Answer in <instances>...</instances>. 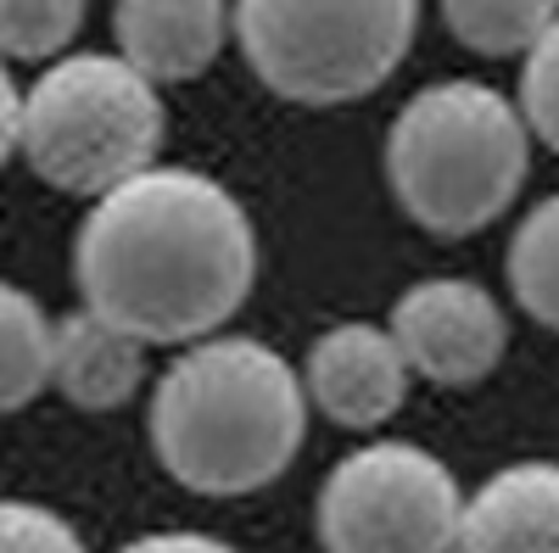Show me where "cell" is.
<instances>
[{"mask_svg":"<svg viewBox=\"0 0 559 553\" xmlns=\"http://www.w3.org/2000/svg\"><path fill=\"white\" fill-rule=\"evenodd\" d=\"M0 553H90V548L57 509L0 497Z\"/></svg>","mask_w":559,"mask_h":553,"instance_id":"cell-17","label":"cell"},{"mask_svg":"<svg viewBox=\"0 0 559 553\" xmlns=\"http://www.w3.org/2000/svg\"><path fill=\"white\" fill-rule=\"evenodd\" d=\"M51 336L57 318L23 286L0 280V413H17L51 386Z\"/></svg>","mask_w":559,"mask_h":553,"instance_id":"cell-12","label":"cell"},{"mask_svg":"<svg viewBox=\"0 0 559 553\" xmlns=\"http://www.w3.org/2000/svg\"><path fill=\"white\" fill-rule=\"evenodd\" d=\"M308 436L302 375L269 341H191L157 381L152 447L157 465L202 497H241L292 470Z\"/></svg>","mask_w":559,"mask_h":553,"instance_id":"cell-2","label":"cell"},{"mask_svg":"<svg viewBox=\"0 0 559 553\" xmlns=\"http://www.w3.org/2000/svg\"><path fill=\"white\" fill-rule=\"evenodd\" d=\"M532 173L526 112L481 79L408 96L386 129V184L431 236H476L515 207Z\"/></svg>","mask_w":559,"mask_h":553,"instance_id":"cell-3","label":"cell"},{"mask_svg":"<svg viewBox=\"0 0 559 553\" xmlns=\"http://www.w3.org/2000/svg\"><path fill=\"white\" fill-rule=\"evenodd\" d=\"M118 553H241L218 537H202V531H152V537H134L123 542Z\"/></svg>","mask_w":559,"mask_h":553,"instance_id":"cell-18","label":"cell"},{"mask_svg":"<svg viewBox=\"0 0 559 553\" xmlns=\"http://www.w3.org/2000/svg\"><path fill=\"white\" fill-rule=\"evenodd\" d=\"M503 274H509L515 302L537 318V325L559 330V196H543L515 224V241H509Z\"/></svg>","mask_w":559,"mask_h":553,"instance_id":"cell-14","label":"cell"},{"mask_svg":"<svg viewBox=\"0 0 559 553\" xmlns=\"http://www.w3.org/2000/svg\"><path fill=\"white\" fill-rule=\"evenodd\" d=\"M229 17L274 96L342 107L397 73L419 28V0H236Z\"/></svg>","mask_w":559,"mask_h":553,"instance_id":"cell-5","label":"cell"},{"mask_svg":"<svg viewBox=\"0 0 559 553\" xmlns=\"http://www.w3.org/2000/svg\"><path fill=\"white\" fill-rule=\"evenodd\" d=\"M392 341L403 347L408 369L431 386H476L503 363L509 347V318L498 297L459 274L419 280L397 297L386 318Z\"/></svg>","mask_w":559,"mask_h":553,"instance_id":"cell-7","label":"cell"},{"mask_svg":"<svg viewBox=\"0 0 559 553\" xmlns=\"http://www.w3.org/2000/svg\"><path fill=\"white\" fill-rule=\"evenodd\" d=\"M521 112H526L532 141L559 152V17L521 62Z\"/></svg>","mask_w":559,"mask_h":553,"instance_id":"cell-16","label":"cell"},{"mask_svg":"<svg viewBox=\"0 0 559 553\" xmlns=\"http://www.w3.org/2000/svg\"><path fill=\"white\" fill-rule=\"evenodd\" d=\"M163 134V96L146 73L107 51H73L28 84L17 152L45 184L96 202L157 168Z\"/></svg>","mask_w":559,"mask_h":553,"instance_id":"cell-4","label":"cell"},{"mask_svg":"<svg viewBox=\"0 0 559 553\" xmlns=\"http://www.w3.org/2000/svg\"><path fill=\"white\" fill-rule=\"evenodd\" d=\"M17 123H23V96H17L7 62H0V168H7L12 152H17Z\"/></svg>","mask_w":559,"mask_h":553,"instance_id":"cell-19","label":"cell"},{"mask_svg":"<svg viewBox=\"0 0 559 553\" xmlns=\"http://www.w3.org/2000/svg\"><path fill=\"white\" fill-rule=\"evenodd\" d=\"M140 375H146V341H134L129 330L107 325L102 313H68L57 318L51 336V386L84 408V413H107L123 408L140 392Z\"/></svg>","mask_w":559,"mask_h":553,"instance_id":"cell-11","label":"cell"},{"mask_svg":"<svg viewBox=\"0 0 559 553\" xmlns=\"http://www.w3.org/2000/svg\"><path fill=\"white\" fill-rule=\"evenodd\" d=\"M229 28H236L229 0H118L112 12L118 57L152 84H185L207 73Z\"/></svg>","mask_w":559,"mask_h":553,"instance_id":"cell-9","label":"cell"},{"mask_svg":"<svg viewBox=\"0 0 559 553\" xmlns=\"http://www.w3.org/2000/svg\"><path fill=\"white\" fill-rule=\"evenodd\" d=\"M414 369L386 325L369 318H342V325L319 330L302 358V392L308 402L336 420L342 431H381L408 397Z\"/></svg>","mask_w":559,"mask_h":553,"instance_id":"cell-8","label":"cell"},{"mask_svg":"<svg viewBox=\"0 0 559 553\" xmlns=\"http://www.w3.org/2000/svg\"><path fill=\"white\" fill-rule=\"evenodd\" d=\"M84 23V0H0V62H51Z\"/></svg>","mask_w":559,"mask_h":553,"instance_id":"cell-15","label":"cell"},{"mask_svg":"<svg viewBox=\"0 0 559 553\" xmlns=\"http://www.w3.org/2000/svg\"><path fill=\"white\" fill-rule=\"evenodd\" d=\"M459 553H559V465L521 458L464 497Z\"/></svg>","mask_w":559,"mask_h":553,"instance_id":"cell-10","label":"cell"},{"mask_svg":"<svg viewBox=\"0 0 559 553\" xmlns=\"http://www.w3.org/2000/svg\"><path fill=\"white\" fill-rule=\"evenodd\" d=\"M313 520L324 553H459L464 492L437 453L369 442L324 476Z\"/></svg>","mask_w":559,"mask_h":553,"instance_id":"cell-6","label":"cell"},{"mask_svg":"<svg viewBox=\"0 0 559 553\" xmlns=\"http://www.w3.org/2000/svg\"><path fill=\"white\" fill-rule=\"evenodd\" d=\"M559 0H442V23L464 51L526 57L554 28Z\"/></svg>","mask_w":559,"mask_h":553,"instance_id":"cell-13","label":"cell"},{"mask_svg":"<svg viewBox=\"0 0 559 553\" xmlns=\"http://www.w3.org/2000/svg\"><path fill=\"white\" fill-rule=\"evenodd\" d=\"M84 308L146 347L218 336L258 286V224L197 168H146L96 196L73 241Z\"/></svg>","mask_w":559,"mask_h":553,"instance_id":"cell-1","label":"cell"}]
</instances>
